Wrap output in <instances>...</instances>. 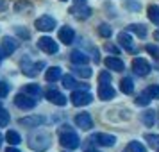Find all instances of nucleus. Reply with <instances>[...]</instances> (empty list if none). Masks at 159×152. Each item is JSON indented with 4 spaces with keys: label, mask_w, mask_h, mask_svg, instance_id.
Masks as SVG:
<instances>
[{
    "label": "nucleus",
    "mask_w": 159,
    "mask_h": 152,
    "mask_svg": "<svg viewBox=\"0 0 159 152\" xmlns=\"http://www.w3.org/2000/svg\"><path fill=\"white\" fill-rule=\"evenodd\" d=\"M29 147L34 149V150H38V152L47 150V149L50 147V136H48L47 132L38 131V132H34V134L29 136Z\"/></svg>",
    "instance_id": "nucleus-1"
},
{
    "label": "nucleus",
    "mask_w": 159,
    "mask_h": 152,
    "mask_svg": "<svg viewBox=\"0 0 159 152\" xmlns=\"http://www.w3.org/2000/svg\"><path fill=\"white\" fill-rule=\"evenodd\" d=\"M59 143L63 145L65 149L75 150V149L80 145V140H79V136H77L73 131H65V132L59 134Z\"/></svg>",
    "instance_id": "nucleus-2"
},
{
    "label": "nucleus",
    "mask_w": 159,
    "mask_h": 152,
    "mask_svg": "<svg viewBox=\"0 0 159 152\" xmlns=\"http://www.w3.org/2000/svg\"><path fill=\"white\" fill-rule=\"evenodd\" d=\"M132 70H134V73L136 75H139V77H145V75H148L150 73V63L147 61V59L143 58H136L134 61H132Z\"/></svg>",
    "instance_id": "nucleus-3"
},
{
    "label": "nucleus",
    "mask_w": 159,
    "mask_h": 152,
    "mask_svg": "<svg viewBox=\"0 0 159 152\" xmlns=\"http://www.w3.org/2000/svg\"><path fill=\"white\" fill-rule=\"evenodd\" d=\"M93 102V97L91 93H88V91H73L72 93V104L73 106H77V108H82V106H88V104H91Z\"/></svg>",
    "instance_id": "nucleus-4"
},
{
    "label": "nucleus",
    "mask_w": 159,
    "mask_h": 152,
    "mask_svg": "<svg viewBox=\"0 0 159 152\" xmlns=\"http://www.w3.org/2000/svg\"><path fill=\"white\" fill-rule=\"evenodd\" d=\"M34 27H36L38 30H43V32H50V30L56 29V20H54L52 16L45 15V16L38 18L36 22H34Z\"/></svg>",
    "instance_id": "nucleus-5"
},
{
    "label": "nucleus",
    "mask_w": 159,
    "mask_h": 152,
    "mask_svg": "<svg viewBox=\"0 0 159 152\" xmlns=\"http://www.w3.org/2000/svg\"><path fill=\"white\" fill-rule=\"evenodd\" d=\"M15 104L22 109H32V108H36V99H32L27 93H18L15 97Z\"/></svg>",
    "instance_id": "nucleus-6"
},
{
    "label": "nucleus",
    "mask_w": 159,
    "mask_h": 152,
    "mask_svg": "<svg viewBox=\"0 0 159 152\" xmlns=\"http://www.w3.org/2000/svg\"><path fill=\"white\" fill-rule=\"evenodd\" d=\"M38 47H39L43 52H47V54H56V52L59 50L56 39H52V38H48V36L39 38V39H38Z\"/></svg>",
    "instance_id": "nucleus-7"
},
{
    "label": "nucleus",
    "mask_w": 159,
    "mask_h": 152,
    "mask_svg": "<svg viewBox=\"0 0 159 152\" xmlns=\"http://www.w3.org/2000/svg\"><path fill=\"white\" fill-rule=\"evenodd\" d=\"M91 140H93L95 143L102 145V147H113V145L116 143V138L113 136V134H104V132H97V134H93Z\"/></svg>",
    "instance_id": "nucleus-8"
},
{
    "label": "nucleus",
    "mask_w": 159,
    "mask_h": 152,
    "mask_svg": "<svg viewBox=\"0 0 159 152\" xmlns=\"http://www.w3.org/2000/svg\"><path fill=\"white\" fill-rule=\"evenodd\" d=\"M115 88L111 86L109 82H100V86H98V99L102 100H111V99H115Z\"/></svg>",
    "instance_id": "nucleus-9"
},
{
    "label": "nucleus",
    "mask_w": 159,
    "mask_h": 152,
    "mask_svg": "<svg viewBox=\"0 0 159 152\" xmlns=\"http://www.w3.org/2000/svg\"><path fill=\"white\" fill-rule=\"evenodd\" d=\"M75 18H79V20H84V18H89L91 16V7H88V6H84V4H75L72 7V11H70Z\"/></svg>",
    "instance_id": "nucleus-10"
},
{
    "label": "nucleus",
    "mask_w": 159,
    "mask_h": 152,
    "mask_svg": "<svg viewBox=\"0 0 159 152\" xmlns=\"http://www.w3.org/2000/svg\"><path fill=\"white\" fill-rule=\"evenodd\" d=\"M75 123L82 131H89L93 127V120H91V116L88 115V113H80V115L75 116Z\"/></svg>",
    "instance_id": "nucleus-11"
},
{
    "label": "nucleus",
    "mask_w": 159,
    "mask_h": 152,
    "mask_svg": "<svg viewBox=\"0 0 159 152\" xmlns=\"http://www.w3.org/2000/svg\"><path fill=\"white\" fill-rule=\"evenodd\" d=\"M57 38H59V41H63L65 45H70V43H73L75 32H73L72 27H61L57 32Z\"/></svg>",
    "instance_id": "nucleus-12"
},
{
    "label": "nucleus",
    "mask_w": 159,
    "mask_h": 152,
    "mask_svg": "<svg viewBox=\"0 0 159 152\" xmlns=\"http://www.w3.org/2000/svg\"><path fill=\"white\" fill-rule=\"evenodd\" d=\"M47 99L52 104H56V106H66V97L61 91H57V90H48L47 91Z\"/></svg>",
    "instance_id": "nucleus-13"
},
{
    "label": "nucleus",
    "mask_w": 159,
    "mask_h": 152,
    "mask_svg": "<svg viewBox=\"0 0 159 152\" xmlns=\"http://www.w3.org/2000/svg\"><path fill=\"white\" fill-rule=\"evenodd\" d=\"M16 48H18V41H16L15 38L6 36L4 39H2V50H4V54H6V56H11Z\"/></svg>",
    "instance_id": "nucleus-14"
},
{
    "label": "nucleus",
    "mask_w": 159,
    "mask_h": 152,
    "mask_svg": "<svg viewBox=\"0 0 159 152\" xmlns=\"http://www.w3.org/2000/svg\"><path fill=\"white\" fill-rule=\"evenodd\" d=\"M104 63H106V66H107L109 70H113V72H122L123 68H125V65H123L122 59L113 58V56H111V58H107Z\"/></svg>",
    "instance_id": "nucleus-15"
},
{
    "label": "nucleus",
    "mask_w": 159,
    "mask_h": 152,
    "mask_svg": "<svg viewBox=\"0 0 159 152\" xmlns=\"http://www.w3.org/2000/svg\"><path fill=\"white\" fill-rule=\"evenodd\" d=\"M118 41H120V45H122L123 48H127V50L134 52V45H132V38H130L129 30L120 32V34H118Z\"/></svg>",
    "instance_id": "nucleus-16"
},
{
    "label": "nucleus",
    "mask_w": 159,
    "mask_h": 152,
    "mask_svg": "<svg viewBox=\"0 0 159 152\" xmlns=\"http://www.w3.org/2000/svg\"><path fill=\"white\" fill-rule=\"evenodd\" d=\"M63 77V72H61V68L59 66H50L47 72H45V79L48 81V82H56L57 79Z\"/></svg>",
    "instance_id": "nucleus-17"
},
{
    "label": "nucleus",
    "mask_w": 159,
    "mask_h": 152,
    "mask_svg": "<svg viewBox=\"0 0 159 152\" xmlns=\"http://www.w3.org/2000/svg\"><path fill=\"white\" fill-rule=\"evenodd\" d=\"M70 59H72L73 65H88V61H89V58L80 50H73L72 54H70Z\"/></svg>",
    "instance_id": "nucleus-18"
},
{
    "label": "nucleus",
    "mask_w": 159,
    "mask_h": 152,
    "mask_svg": "<svg viewBox=\"0 0 159 152\" xmlns=\"http://www.w3.org/2000/svg\"><path fill=\"white\" fill-rule=\"evenodd\" d=\"M43 122L41 116H27V118H20V125L23 127H39Z\"/></svg>",
    "instance_id": "nucleus-19"
},
{
    "label": "nucleus",
    "mask_w": 159,
    "mask_h": 152,
    "mask_svg": "<svg viewBox=\"0 0 159 152\" xmlns=\"http://www.w3.org/2000/svg\"><path fill=\"white\" fill-rule=\"evenodd\" d=\"M43 66H45V63H36L34 66H30V65H29V61H23V63H22L23 73H25V75H30V77H34V75L38 73L36 70H41Z\"/></svg>",
    "instance_id": "nucleus-20"
},
{
    "label": "nucleus",
    "mask_w": 159,
    "mask_h": 152,
    "mask_svg": "<svg viewBox=\"0 0 159 152\" xmlns=\"http://www.w3.org/2000/svg\"><path fill=\"white\" fill-rule=\"evenodd\" d=\"M127 30L129 32H134L138 38L147 36V27H145L143 23H130V25H127Z\"/></svg>",
    "instance_id": "nucleus-21"
},
{
    "label": "nucleus",
    "mask_w": 159,
    "mask_h": 152,
    "mask_svg": "<svg viewBox=\"0 0 159 152\" xmlns=\"http://www.w3.org/2000/svg\"><path fill=\"white\" fill-rule=\"evenodd\" d=\"M120 90H122V93L125 95H130L132 91H134V82H132V79H122V84H120Z\"/></svg>",
    "instance_id": "nucleus-22"
},
{
    "label": "nucleus",
    "mask_w": 159,
    "mask_h": 152,
    "mask_svg": "<svg viewBox=\"0 0 159 152\" xmlns=\"http://www.w3.org/2000/svg\"><path fill=\"white\" fill-rule=\"evenodd\" d=\"M123 152H147V149H145V145L141 143V141H130V143L125 147Z\"/></svg>",
    "instance_id": "nucleus-23"
},
{
    "label": "nucleus",
    "mask_w": 159,
    "mask_h": 152,
    "mask_svg": "<svg viewBox=\"0 0 159 152\" xmlns=\"http://www.w3.org/2000/svg\"><path fill=\"white\" fill-rule=\"evenodd\" d=\"M141 122L147 125V127H152L156 123V111H147L141 115Z\"/></svg>",
    "instance_id": "nucleus-24"
},
{
    "label": "nucleus",
    "mask_w": 159,
    "mask_h": 152,
    "mask_svg": "<svg viewBox=\"0 0 159 152\" xmlns=\"http://www.w3.org/2000/svg\"><path fill=\"white\" fill-rule=\"evenodd\" d=\"M6 140H7L9 145H20V141H22V138H20V134L16 131H7L6 132Z\"/></svg>",
    "instance_id": "nucleus-25"
},
{
    "label": "nucleus",
    "mask_w": 159,
    "mask_h": 152,
    "mask_svg": "<svg viewBox=\"0 0 159 152\" xmlns=\"http://www.w3.org/2000/svg\"><path fill=\"white\" fill-rule=\"evenodd\" d=\"M148 20L159 25V6H148Z\"/></svg>",
    "instance_id": "nucleus-26"
},
{
    "label": "nucleus",
    "mask_w": 159,
    "mask_h": 152,
    "mask_svg": "<svg viewBox=\"0 0 159 152\" xmlns=\"http://www.w3.org/2000/svg\"><path fill=\"white\" fill-rule=\"evenodd\" d=\"M61 81H63V86L68 88V90H73V88L79 86V82L75 81V77H73V75H63V77H61Z\"/></svg>",
    "instance_id": "nucleus-27"
},
{
    "label": "nucleus",
    "mask_w": 159,
    "mask_h": 152,
    "mask_svg": "<svg viewBox=\"0 0 159 152\" xmlns=\"http://www.w3.org/2000/svg\"><path fill=\"white\" fill-rule=\"evenodd\" d=\"M73 70H75V73H77V75H80V77H84V79H89V77L93 75V72H91V68H89V66H84V65L77 66V68H73Z\"/></svg>",
    "instance_id": "nucleus-28"
},
{
    "label": "nucleus",
    "mask_w": 159,
    "mask_h": 152,
    "mask_svg": "<svg viewBox=\"0 0 159 152\" xmlns=\"http://www.w3.org/2000/svg\"><path fill=\"white\" fill-rule=\"evenodd\" d=\"M150 102H152V97L147 93V91H143V93H141V95L136 99V104H138V106H148Z\"/></svg>",
    "instance_id": "nucleus-29"
},
{
    "label": "nucleus",
    "mask_w": 159,
    "mask_h": 152,
    "mask_svg": "<svg viewBox=\"0 0 159 152\" xmlns=\"http://www.w3.org/2000/svg\"><path fill=\"white\" fill-rule=\"evenodd\" d=\"M23 91L27 95H41V88L38 86V84H27V86L23 88Z\"/></svg>",
    "instance_id": "nucleus-30"
},
{
    "label": "nucleus",
    "mask_w": 159,
    "mask_h": 152,
    "mask_svg": "<svg viewBox=\"0 0 159 152\" xmlns=\"http://www.w3.org/2000/svg\"><path fill=\"white\" fill-rule=\"evenodd\" d=\"M98 34H100L102 38H109L113 34V29L109 27L107 23H102V25H98Z\"/></svg>",
    "instance_id": "nucleus-31"
},
{
    "label": "nucleus",
    "mask_w": 159,
    "mask_h": 152,
    "mask_svg": "<svg viewBox=\"0 0 159 152\" xmlns=\"http://www.w3.org/2000/svg\"><path fill=\"white\" fill-rule=\"evenodd\" d=\"M145 140L148 141V145H150V147L159 149V134H147V136H145Z\"/></svg>",
    "instance_id": "nucleus-32"
},
{
    "label": "nucleus",
    "mask_w": 159,
    "mask_h": 152,
    "mask_svg": "<svg viewBox=\"0 0 159 152\" xmlns=\"http://www.w3.org/2000/svg\"><path fill=\"white\" fill-rule=\"evenodd\" d=\"M7 123H9V113L0 108V127H6Z\"/></svg>",
    "instance_id": "nucleus-33"
},
{
    "label": "nucleus",
    "mask_w": 159,
    "mask_h": 152,
    "mask_svg": "<svg viewBox=\"0 0 159 152\" xmlns=\"http://www.w3.org/2000/svg\"><path fill=\"white\" fill-rule=\"evenodd\" d=\"M147 93L150 95L152 99H159V84H154V86H148L145 90Z\"/></svg>",
    "instance_id": "nucleus-34"
},
{
    "label": "nucleus",
    "mask_w": 159,
    "mask_h": 152,
    "mask_svg": "<svg viewBox=\"0 0 159 152\" xmlns=\"http://www.w3.org/2000/svg\"><path fill=\"white\" fill-rule=\"evenodd\" d=\"M9 84L7 82H4V81H0V99H4V97H7L9 95Z\"/></svg>",
    "instance_id": "nucleus-35"
},
{
    "label": "nucleus",
    "mask_w": 159,
    "mask_h": 152,
    "mask_svg": "<svg viewBox=\"0 0 159 152\" xmlns=\"http://www.w3.org/2000/svg\"><path fill=\"white\" fill-rule=\"evenodd\" d=\"M15 9L16 11H22V9H30V4L29 2H18L15 6Z\"/></svg>",
    "instance_id": "nucleus-36"
},
{
    "label": "nucleus",
    "mask_w": 159,
    "mask_h": 152,
    "mask_svg": "<svg viewBox=\"0 0 159 152\" xmlns=\"http://www.w3.org/2000/svg\"><path fill=\"white\" fill-rule=\"evenodd\" d=\"M147 50L150 52V54H154V58L159 54V48H157V47H154V45H147Z\"/></svg>",
    "instance_id": "nucleus-37"
},
{
    "label": "nucleus",
    "mask_w": 159,
    "mask_h": 152,
    "mask_svg": "<svg viewBox=\"0 0 159 152\" xmlns=\"http://www.w3.org/2000/svg\"><path fill=\"white\" fill-rule=\"evenodd\" d=\"M111 81V75H109V72H102L100 73V82H109Z\"/></svg>",
    "instance_id": "nucleus-38"
},
{
    "label": "nucleus",
    "mask_w": 159,
    "mask_h": 152,
    "mask_svg": "<svg viewBox=\"0 0 159 152\" xmlns=\"http://www.w3.org/2000/svg\"><path fill=\"white\" fill-rule=\"evenodd\" d=\"M106 50L111 52V54H118V47H115V45L107 43V45H106Z\"/></svg>",
    "instance_id": "nucleus-39"
},
{
    "label": "nucleus",
    "mask_w": 159,
    "mask_h": 152,
    "mask_svg": "<svg viewBox=\"0 0 159 152\" xmlns=\"http://www.w3.org/2000/svg\"><path fill=\"white\" fill-rule=\"evenodd\" d=\"M125 7H130V9H139V6H138L136 2H127V4H125Z\"/></svg>",
    "instance_id": "nucleus-40"
},
{
    "label": "nucleus",
    "mask_w": 159,
    "mask_h": 152,
    "mask_svg": "<svg viewBox=\"0 0 159 152\" xmlns=\"http://www.w3.org/2000/svg\"><path fill=\"white\" fill-rule=\"evenodd\" d=\"M6 152H20V150L16 149V145H11V147H9V149H7Z\"/></svg>",
    "instance_id": "nucleus-41"
},
{
    "label": "nucleus",
    "mask_w": 159,
    "mask_h": 152,
    "mask_svg": "<svg viewBox=\"0 0 159 152\" xmlns=\"http://www.w3.org/2000/svg\"><path fill=\"white\" fill-rule=\"evenodd\" d=\"M16 30H18V32H20V34H22L23 38H29V32H25V30H22V29H20V27H18V29H16Z\"/></svg>",
    "instance_id": "nucleus-42"
},
{
    "label": "nucleus",
    "mask_w": 159,
    "mask_h": 152,
    "mask_svg": "<svg viewBox=\"0 0 159 152\" xmlns=\"http://www.w3.org/2000/svg\"><path fill=\"white\" fill-rule=\"evenodd\" d=\"M154 38H156V41H159V30H156V32H154Z\"/></svg>",
    "instance_id": "nucleus-43"
},
{
    "label": "nucleus",
    "mask_w": 159,
    "mask_h": 152,
    "mask_svg": "<svg viewBox=\"0 0 159 152\" xmlns=\"http://www.w3.org/2000/svg\"><path fill=\"white\" fill-rule=\"evenodd\" d=\"M75 4H86V0H75Z\"/></svg>",
    "instance_id": "nucleus-44"
},
{
    "label": "nucleus",
    "mask_w": 159,
    "mask_h": 152,
    "mask_svg": "<svg viewBox=\"0 0 159 152\" xmlns=\"http://www.w3.org/2000/svg\"><path fill=\"white\" fill-rule=\"evenodd\" d=\"M2 140H4V136H2V134H0V147H2Z\"/></svg>",
    "instance_id": "nucleus-45"
},
{
    "label": "nucleus",
    "mask_w": 159,
    "mask_h": 152,
    "mask_svg": "<svg viewBox=\"0 0 159 152\" xmlns=\"http://www.w3.org/2000/svg\"><path fill=\"white\" fill-rule=\"evenodd\" d=\"M86 152H98V150H91V149H88V150Z\"/></svg>",
    "instance_id": "nucleus-46"
},
{
    "label": "nucleus",
    "mask_w": 159,
    "mask_h": 152,
    "mask_svg": "<svg viewBox=\"0 0 159 152\" xmlns=\"http://www.w3.org/2000/svg\"><path fill=\"white\" fill-rule=\"evenodd\" d=\"M0 61H2V52H0Z\"/></svg>",
    "instance_id": "nucleus-47"
},
{
    "label": "nucleus",
    "mask_w": 159,
    "mask_h": 152,
    "mask_svg": "<svg viewBox=\"0 0 159 152\" xmlns=\"http://www.w3.org/2000/svg\"><path fill=\"white\" fill-rule=\"evenodd\" d=\"M61 2H66V0H61Z\"/></svg>",
    "instance_id": "nucleus-48"
}]
</instances>
